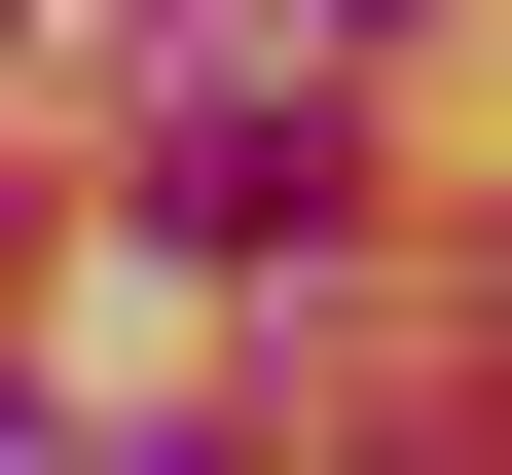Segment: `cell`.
<instances>
[{"label": "cell", "instance_id": "1", "mask_svg": "<svg viewBox=\"0 0 512 475\" xmlns=\"http://www.w3.org/2000/svg\"><path fill=\"white\" fill-rule=\"evenodd\" d=\"M147 220H183V256H330V220H366V147H330L293 74H220V110L147 147Z\"/></svg>", "mask_w": 512, "mask_h": 475}, {"label": "cell", "instance_id": "2", "mask_svg": "<svg viewBox=\"0 0 512 475\" xmlns=\"http://www.w3.org/2000/svg\"><path fill=\"white\" fill-rule=\"evenodd\" d=\"M0 475H74V439H37V402H0Z\"/></svg>", "mask_w": 512, "mask_h": 475}, {"label": "cell", "instance_id": "3", "mask_svg": "<svg viewBox=\"0 0 512 475\" xmlns=\"http://www.w3.org/2000/svg\"><path fill=\"white\" fill-rule=\"evenodd\" d=\"M366 475H476V439H366Z\"/></svg>", "mask_w": 512, "mask_h": 475}]
</instances>
